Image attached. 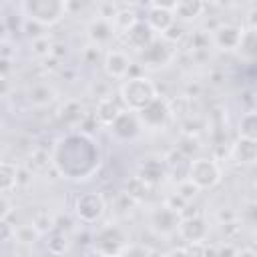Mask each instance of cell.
Here are the masks:
<instances>
[{"label": "cell", "mask_w": 257, "mask_h": 257, "mask_svg": "<svg viewBox=\"0 0 257 257\" xmlns=\"http://www.w3.org/2000/svg\"><path fill=\"white\" fill-rule=\"evenodd\" d=\"M50 161L60 177L70 181H88L98 173L102 153L92 135L84 131H70L54 143Z\"/></svg>", "instance_id": "1"}, {"label": "cell", "mask_w": 257, "mask_h": 257, "mask_svg": "<svg viewBox=\"0 0 257 257\" xmlns=\"http://www.w3.org/2000/svg\"><path fill=\"white\" fill-rule=\"evenodd\" d=\"M118 96L124 108L139 112L147 104H151L159 96V92H157V84L149 76L137 74L122 80V84L118 86Z\"/></svg>", "instance_id": "2"}, {"label": "cell", "mask_w": 257, "mask_h": 257, "mask_svg": "<svg viewBox=\"0 0 257 257\" xmlns=\"http://www.w3.org/2000/svg\"><path fill=\"white\" fill-rule=\"evenodd\" d=\"M24 20L36 22L44 28L58 24L66 14V2L62 0H24L18 6Z\"/></svg>", "instance_id": "3"}, {"label": "cell", "mask_w": 257, "mask_h": 257, "mask_svg": "<svg viewBox=\"0 0 257 257\" xmlns=\"http://www.w3.org/2000/svg\"><path fill=\"white\" fill-rule=\"evenodd\" d=\"M187 179L199 189V191H211L215 189L223 179V169L213 157H193L189 163Z\"/></svg>", "instance_id": "4"}, {"label": "cell", "mask_w": 257, "mask_h": 257, "mask_svg": "<svg viewBox=\"0 0 257 257\" xmlns=\"http://www.w3.org/2000/svg\"><path fill=\"white\" fill-rule=\"evenodd\" d=\"M126 245H128L126 235H124L122 227H118L116 223L100 225L92 233V251H94V255H100V257H118Z\"/></svg>", "instance_id": "5"}, {"label": "cell", "mask_w": 257, "mask_h": 257, "mask_svg": "<svg viewBox=\"0 0 257 257\" xmlns=\"http://www.w3.org/2000/svg\"><path fill=\"white\" fill-rule=\"evenodd\" d=\"M72 211L80 223L94 225L102 219V215L106 211V201H104L102 193H98V191H84V193L76 195Z\"/></svg>", "instance_id": "6"}, {"label": "cell", "mask_w": 257, "mask_h": 257, "mask_svg": "<svg viewBox=\"0 0 257 257\" xmlns=\"http://www.w3.org/2000/svg\"><path fill=\"white\" fill-rule=\"evenodd\" d=\"M139 118H141V124L143 128H149V131H163L171 118H173V108L169 104L167 98L163 96H157L151 104H147L143 110L137 112Z\"/></svg>", "instance_id": "7"}, {"label": "cell", "mask_w": 257, "mask_h": 257, "mask_svg": "<svg viewBox=\"0 0 257 257\" xmlns=\"http://www.w3.org/2000/svg\"><path fill=\"white\" fill-rule=\"evenodd\" d=\"M110 135L116 139V141H122V143H133L141 137L143 133V124H141V118L135 110H128V108H122L118 112V116L112 120V124L108 126Z\"/></svg>", "instance_id": "8"}, {"label": "cell", "mask_w": 257, "mask_h": 257, "mask_svg": "<svg viewBox=\"0 0 257 257\" xmlns=\"http://www.w3.org/2000/svg\"><path fill=\"white\" fill-rule=\"evenodd\" d=\"M141 62L147 68H163L167 64H171L177 56V48L173 44H169L163 38H157L149 48H145L141 54Z\"/></svg>", "instance_id": "9"}, {"label": "cell", "mask_w": 257, "mask_h": 257, "mask_svg": "<svg viewBox=\"0 0 257 257\" xmlns=\"http://www.w3.org/2000/svg\"><path fill=\"white\" fill-rule=\"evenodd\" d=\"M86 36L90 40V46L96 48H108L110 42L116 38V30L112 26V20L102 18V16H94L88 24H86Z\"/></svg>", "instance_id": "10"}, {"label": "cell", "mask_w": 257, "mask_h": 257, "mask_svg": "<svg viewBox=\"0 0 257 257\" xmlns=\"http://www.w3.org/2000/svg\"><path fill=\"white\" fill-rule=\"evenodd\" d=\"M243 26L239 24H233V22H225V24H219L213 32H211V42L223 50V52H237L239 48V42H241V36H243Z\"/></svg>", "instance_id": "11"}, {"label": "cell", "mask_w": 257, "mask_h": 257, "mask_svg": "<svg viewBox=\"0 0 257 257\" xmlns=\"http://www.w3.org/2000/svg\"><path fill=\"white\" fill-rule=\"evenodd\" d=\"M102 66H104L106 76H110L114 80H126L128 74H131L133 60L128 58V54L124 50L108 48L104 52V56H102Z\"/></svg>", "instance_id": "12"}, {"label": "cell", "mask_w": 257, "mask_h": 257, "mask_svg": "<svg viewBox=\"0 0 257 257\" xmlns=\"http://www.w3.org/2000/svg\"><path fill=\"white\" fill-rule=\"evenodd\" d=\"M183 217L179 211L171 209L169 205H161L151 213V227L155 233L159 235H173L179 233V225H181Z\"/></svg>", "instance_id": "13"}, {"label": "cell", "mask_w": 257, "mask_h": 257, "mask_svg": "<svg viewBox=\"0 0 257 257\" xmlns=\"http://www.w3.org/2000/svg\"><path fill=\"white\" fill-rule=\"evenodd\" d=\"M177 2V0H175ZM175 2H169V4H161V2H153L147 10V24L155 30V32H165L167 28H171L177 18H175Z\"/></svg>", "instance_id": "14"}, {"label": "cell", "mask_w": 257, "mask_h": 257, "mask_svg": "<svg viewBox=\"0 0 257 257\" xmlns=\"http://www.w3.org/2000/svg\"><path fill=\"white\" fill-rule=\"evenodd\" d=\"M179 235L189 243V245H201L209 237V223L203 215H193L185 217L179 225Z\"/></svg>", "instance_id": "15"}, {"label": "cell", "mask_w": 257, "mask_h": 257, "mask_svg": "<svg viewBox=\"0 0 257 257\" xmlns=\"http://www.w3.org/2000/svg\"><path fill=\"white\" fill-rule=\"evenodd\" d=\"M169 169H167V161L161 157H147L139 163L137 169V177H141L149 187H157L165 181Z\"/></svg>", "instance_id": "16"}, {"label": "cell", "mask_w": 257, "mask_h": 257, "mask_svg": "<svg viewBox=\"0 0 257 257\" xmlns=\"http://www.w3.org/2000/svg\"><path fill=\"white\" fill-rule=\"evenodd\" d=\"M157 32L145 22V20H139L124 36H122V40H124V44L128 46V48H133L135 52H143L145 48H149L155 40H157V36H155Z\"/></svg>", "instance_id": "17"}, {"label": "cell", "mask_w": 257, "mask_h": 257, "mask_svg": "<svg viewBox=\"0 0 257 257\" xmlns=\"http://www.w3.org/2000/svg\"><path fill=\"white\" fill-rule=\"evenodd\" d=\"M56 98V90L48 82H34L26 88V100L34 108H44L50 106Z\"/></svg>", "instance_id": "18"}, {"label": "cell", "mask_w": 257, "mask_h": 257, "mask_svg": "<svg viewBox=\"0 0 257 257\" xmlns=\"http://www.w3.org/2000/svg\"><path fill=\"white\" fill-rule=\"evenodd\" d=\"M20 183V171L16 167V163L12 161H2L0 163V189L2 195H10Z\"/></svg>", "instance_id": "19"}, {"label": "cell", "mask_w": 257, "mask_h": 257, "mask_svg": "<svg viewBox=\"0 0 257 257\" xmlns=\"http://www.w3.org/2000/svg\"><path fill=\"white\" fill-rule=\"evenodd\" d=\"M205 10V4L199 0H177L175 2V18L181 22H191L197 20Z\"/></svg>", "instance_id": "20"}, {"label": "cell", "mask_w": 257, "mask_h": 257, "mask_svg": "<svg viewBox=\"0 0 257 257\" xmlns=\"http://www.w3.org/2000/svg\"><path fill=\"white\" fill-rule=\"evenodd\" d=\"M120 110H122V106H118V102H116L112 96H108V98H102V100H98V102H96L94 118H96L100 124L110 126V124H112V120L118 116V112H120Z\"/></svg>", "instance_id": "21"}, {"label": "cell", "mask_w": 257, "mask_h": 257, "mask_svg": "<svg viewBox=\"0 0 257 257\" xmlns=\"http://www.w3.org/2000/svg\"><path fill=\"white\" fill-rule=\"evenodd\" d=\"M237 54L245 60V62H257V28H245Z\"/></svg>", "instance_id": "22"}, {"label": "cell", "mask_w": 257, "mask_h": 257, "mask_svg": "<svg viewBox=\"0 0 257 257\" xmlns=\"http://www.w3.org/2000/svg\"><path fill=\"white\" fill-rule=\"evenodd\" d=\"M237 133H239V139L257 143V108L245 110V112L239 116Z\"/></svg>", "instance_id": "23"}, {"label": "cell", "mask_w": 257, "mask_h": 257, "mask_svg": "<svg viewBox=\"0 0 257 257\" xmlns=\"http://www.w3.org/2000/svg\"><path fill=\"white\" fill-rule=\"evenodd\" d=\"M139 22V16H137V10L135 8H118V12L114 14L112 18V26L116 30V34H126L135 24Z\"/></svg>", "instance_id": "24"}, {"label": "cell", "mask_w": 257, "mask_h": 257, "mask_svg": "<svg viewBox=\"0 0 257 257\" xmlns=\"http://www.w3.org/2000/svg\"><path fill=\"white\" fill-rule=\"evenodd\" d=\"M233 157H235V161L245 163V165L257 163V143L239 139V141L233 145Z\"/></svg>", "instance_id": "25"}, {"label": "cell", "mask_w": 257, "mask_h": 257, "mask_svg": "<svg viewBox=\"0 0 257 257\" xmlns=\"http://www.w3.org/2000/svg\"><path fill=\"white\" fill-rule=\"evenodd\" d=\"M149 185L141 179V177H131L128 181H126V187H124V193H126V197L128 199H133V201H143L147 195H149Z\"/></svg>", "instance_id": "26"}, {"label": "cell", "mask_w": 257, "mask_h": 257, "mask_svg": "<svg viewBox=\"0 0 257 257\" xmlns=\"http://www.w3.org/2000/svg\"><path fill=\"white\" fill-rule=\"evenodd\" d=\"M60 118H62V122H66L68 126H74V124L82 122V118H84V114H82V106H80L76 100H68V102L62 106Z\"/></svg>", "instance_id": "27"}, {"label": "cell", "mask_w": 257, "mask_h": 257, "mask_svg": "<svg viewBox=\"0 0 257 257\" xmlns=\"http://www.w3.org/2000/svg\"><path fill=\"white\" fill-rule=\"evenodd\" d=\"M52 48H54V42L48 36H40V38L30 40V52L36 58H48V56H52Z\"/></svg>", "instance_id": "28"}, {"label": "cell", "mask_w": 257, "mask_h": 257, "mask_svg": "<svg viewBox=\"0 0 257 257\" xmlns=\"http://www.w3.org/2000/svg\"><path fill=\"white\" fill-rule=\"evenodd\" d=\"M46 247H48V251H50L52 255H62V253L66 251V237H64V233L52 231V233L48 235Z\"/></svg>", "instance_id": "29"}, {"label": "cell", "mask_w": 257, "mask_h": 257, "mask_svg": "<svg viewBox=\"0 0 257 257\" xmlns=\"http://www.w3.org/2000/svg\"><path fill=\"white\" fill-rule=\"evenodd\" d=\"M185 36H187L185 26H183V24H179V22H175L171 28H167V30L161 34V38H163V40H167V42H169V44H173V46H177Z\"/></svg>", "instance_id": "30"}, {"label": "cell", "mask_w": 257, "mask_h": 257, "mask_svg": "<svg viewBox=\"0 0 257 257\" xmlns=\"http://www.w3.org/2000/svg\"><path fill=\"white\" fill-rule=\"evenodd\" d=\"M197 193H199V189L189 181V179H183V181H179V185H177V195L183 199V201H187V203H191L195 197H197Z\"/></svg>", "instance_id": "31"}, {"label": "cell", "mask_w": 257, "mask_h": 257, "mask_svg": "<svg viewBox=\"0 0 257 257\" xmlns=\"http://www.w3.org/2000/svg\"><path fill=\"white\" fill-rule=\"evenodd\" d=\"M118 257H153V253L149 247H145L141 243H128Z\"/></svg>", "instance_id": "32"}, {"label": "cell", "mask_w": 257, "mask_h": 257, "mask_svg": "<svg viewBox=\"0 0 257 257\" xmlns=\"http://www.w3.org/2000/svg\"><path fill=\"white\" fill-rule=\"evenodd\" d=\"M209 42H211V36L205 34L203 30H197V32L191 34V46H193V50H205V48H209Z\"/></svg>", "instance_id": "33"}, {"label": "cell", "mask_w": 257, "mask_h": 257, "mask_svg": "<svg viewBox=\"0 0 257 257\" xmlns=\"http://www.w3.org/2000/svg\"><path fill=\"white\" fill-rule=\"evenodd\" d=\"M243 215H245V219H247L249 223L257 225V201H251V203H247V205H245V211H243Z\"/></svg>", "instance_id": "34"}, {"label": "cell", "mask_w": 257, "mask_h": 257, "mask_svg": "<svg viewBox=\"0 0 257 257\" xmlns=\"http://www.w3.org/2000/svg\"><path fill=\"white\" fill-rule=\"evenodd\" d=\"M163 257H195V253L187 247H173L167 253H163Z\"/></svg>", "instance_id": "35"}, {"label": "cell", "mask_w": 257, "mask_h": 257, "mask_svg": "<svg viewBox=\"0 0 257 257\" xmlns=\"http://www.w3.org/2000/svg\"><path fill=\"white\" fill-rule=\"evenodd\" d=\"M249 18H247V24H249V28H257V4L255 6H251V10H249V14H247Z\"/></svg>", "instance_id": "36"}, {"label": "cell", "mask_w": 257, "mask_h": 257, "mask_svg": "<svg viewBox=\"0 0 257 257\" xmlns=\"http://www.w3.org/2000/svg\"><path fill=\"white\" fill-rule=\"evenodd\" d=\"M235 257H257V251H253V249H239V251H235Z\"/></svg>", "instance_id": "37"}, {"label": "cell", "mask_w": 257, "mask_h": 257, "mask_svg": "<svg viewBox=\"0 0 257 257\" xmlns=\"http://www.w3.org/2000/svg\"><path fill=\"white\" fill-rule=\"evenodd\" d=\"M255 189H257V179H255Z\"/></svg>", "instance_id": "38"}]
</instances>
